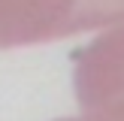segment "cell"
<instances>
[{"instance_id":"cell-3","label":"cell","mask_w":124,"mask_h":121,"mask_svg":"<svg viewBox=\"0 0 124 121\" xmlns=\"http://www.w3.org/2000/svg\"><path fill=\"white\" fill-rule=\"evenodd\" d=\"M61 121H124V97L103 103V106H94V109H85L76 118H61Z\"/></svg>"},{"instance_id":"cell-1","label":"cell","mask_w":124,"mask_h":121,"mask_svg":"<svg viewBox=\"0 0 124 121\" xmlns=\"http://www.w3.org/2000/svg\"><path fill=\"white\" fill-rule=\"evenodd\" d=\"M124 24V0H0V48Z\"/></svg>"},{"instance_id":"cell-2","label":"cell","mask_w":124,"mask_h":121,"mask_svg":"<svg viewBox=\"0 0 124 121\" xmlns=\"http://www.w3.org/2000/svg\"><path fill=\"white\" fill-rule=\"evenodd\" d=\"M73 82L82 109H94L124 97V27L97 36L76 54Z\"/></svg>"}]
</instances>
